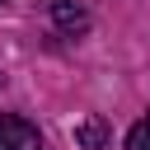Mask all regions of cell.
<instances>
[{
    "label": "cell",
    "mask_w": 150,
    "mask_h": 150,
    "mask_svg": "<svg viewBox=\"0 0 150 150\" xmlns=\"http://www.w3.org/2000/svg\"><path fill=\"white\" fill-rule=\"evenodd\" d=\"M0 150H42V136H38L33 122L5 112V117H0Z\"/></svg>",
    "instance_id": "cell-1"
},
{
    "label": "cell",
    "mask_w": 150,
    "mask_h": 150,
    "mask_svg": "<svg viewBox=\"0 0 150 150\" xmlns=\"http://www.w3.org/2000/svg\"><path fill=\"white\" fill-rule=\"evenodd\" d=\"M52 23L61 28V33H89V9L84 5H75V0H52Z\"/></svg>",
    "instance_id": "cell-2"
},
{
    "label": "cell",
    "mask_w": 150,
    "mask_h": 150,
    "mask_svg": "<svg viewBox=\"0 0 150 150\" xmlns=\"http://www.w3.org/2000/svg\"><path fill=\"white\" fill-rule=\"evenodd\" d=\"M75 145H80V150H108V122H103L98 112L80 117V127H75Z\"/></svg>",
    "instance_id": "cell-3"
},
{
    "label": "cell",
    "mask_w": 150,
    "mask_h": 150,
    "mask_svg": "<svg viewBox=\"0 0 150 150\" xmlns=\"http://www.w3.org/2000/svg\"><path fill=\"white\" fill-rule=\"evenodd\" d=\"M127 150H150V112L127 131Z\"/></svg>",
    "instance_id": "cell-4"
}]
</instances>
